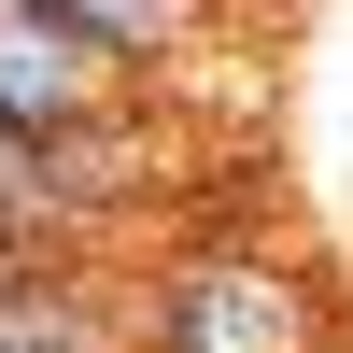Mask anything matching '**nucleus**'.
<instances>
[{"label": "nucleus", "mask_w": 353, "mask_h": 353, "mask_svg": "<svg viewBox=\"0 0 353 353\" xmlns=\"http://www.w3.org/2000/svg\"><path fill=\"white\" fill-rule=\"evenodd\" d=\"M0 353H128V339H113L71 283H28V297H0Z\"/></svg>", "instance_id": "7ed1b4c3"}, {"label": "nucleus", "mask_w": 353, "mask_h": 353, "mask_svg": "<svg viewBox=\"0 0 353 353\" xmlns=\"http://www.w3.org/2000/svg\"><path fill=\"white\" fill-rule=\"evenodd\" d=\"M156 325H141L128 353H311L325 325H311V297L283 269H241V254H184V269H156Z\"/></svg>", "instance_id": "f257e3e1"}, {"label": "nucleus", "mask_w": 353, "mask_h": 353, "mask_svg": "<svg viewBox=\"0 0 353 353\" xmlns=\"http://www.w3.org/2000/svg\"><path fill=\"white\" fill-rule=\"evenodd\" d=\"M28 28H57V43L85 57V71H156V57H184L198 43V0H14Z\"/></svg>", "instance_id": "f03ea898"}]
</instances>
